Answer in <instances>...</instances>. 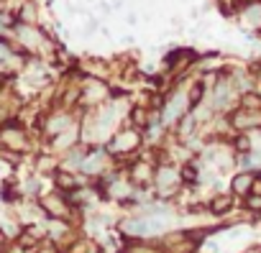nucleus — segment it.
Wrapping results in <instances>:
<instances>
[{
    "label": "nucleus",
    "instance_id": "nucleus-6",
    "mask_svg": "<svg viewBox=\"0 0 261 253\" xmlns=\"http://www.w3.org/2000/svg\"><path fill=\"white\" fill-rule=\"evenodd\" d=\"M238 105H241L243 110H261V95H256V92H243V95L238 97Z\"/></svg>",
    "mask_w": 261,
    "mask_h": 253
},
{
    "label": "nucleus",
    "instance_id": "nucleus-10",
    "mask_svg": "<svg viewBox=\"0 0 261 253\" xmlns=\"http://www.w3.org/2000/svg\"><path fill=\"white\" fill-rule=\"evenodd\" d=\"M125 23H128V26H136V23H139V16H136L134 11H130V13L125 16Z\"/></svg>",
    "mask_w": 261,
    "mask_h": 253
},
{
    "label": "nucleus",
    "instance_id": "nucleus-4",
    "mask_svg": "<svg viewBox=\"0 0 261 253\" xmlns=\"http://www.w3.org/2000/svg\"><path fill=\"white\" fill-rule=\"evenodd\" d=\"M253 184H256V177H253V174H238V177L233 179V189H236V192H241L243 197H246V194H251Z\"/></svg>",
    "mask_w": 261,
    "mask_h": 253
},
{
    "label": "nucleus",
    "instance_id": "nucleus-9",
    "mask_svg": "<svg viewBox=\"0 0 261 253\" xmlns=\"http://www.w3.org/2000/svg\"><path fill=\"white\" fill-rule=\"evenodd\" d=\"M182 179H185V182H197V166H195V164H187V166L182 169Z\"/></svg>",
    "mask_w": 261,
    "mask_h": 253
},
{
    "label": "nucleus",
    "instance_id": "nucleus-7",
    "mask_svg": "<svg viewBox=\"0 0 261 253\" xmlns=\"http://www.w3.org/2000/svg\"><path fill=\"white\" fill-rule=\"evenodd\" d=\"M57 184L62 187V189H77L80 187V182H77V177H72V174H57Z\"/></svg>",
    "mask_w": 261,
    "mask_h": 253
},
{
    "label": "nucleus",
    "instance_id": "nucleus-8",
    "mask_svg": "<svg viewBox=\"0 0 261 253\" xmlns=\"http://www.w3.org/2000/svg\"><path fill=\"white\" fill-rule=\"evenodd\" d=\"M246 207L251 210V212H261V197L258 194H246Z\"/></svg>",
    "mask_w": 261,
    "mask_h": 253
},
{
    "label": "nucleus",
    "instance_id": "nucleus-3",
    "mask_svg": "<svg viewBox=\"0 0 261 253\" xmlns=\"http://www.w3.org/2000/svg\"><path fill=\"white\" fill-rule=\"evenodd\" d=\"M156 184H159V187H169V184L177 187V184H179V174H177L172 166H162V169L156 172Z\"/></svg>",
    "mask_w": 261,
    "mask_h": 253
},
{
    "label": "nucleus",
    "instance_id": "nucleus-2",
    "mask_svg": "<svg viewBox=\"0 0 261 253\" xmlns=\"http://www.w3.org/2000/svg\"><path fill=\"white\" fill-rule=\"evenodd\" d=\"M0 138H3V144H6L8 149H18V151L26 149V133H23L21 128H3Z\"/></svg>",
    "mask_w": 261,
    "mask_h": 253
},
{
    "label": "nucleus",
    "instance_id": "nucleus-5",
    "mask_svg": "<svg viewBox=\"0 0 261 253\" xmlns=\"http://www.w3.org/2000/svg\"><path fill=\"white\" fill-rule=\"evenodd\" d=\"M233 207V197L230 194H218V197H213V202H210V212L213 215H223V212H228Z\"/></svg>",
    "mask_w": 261,
    "mask_h": 253
},
{
    "label": "nucleus",
    "instance_id": "nucleus-1",
    "mask_svg": "<svg viewBox=\"0 0 261 253\" xmlns=\"http://www.w3.org/2000/svg\"><path fill=\"white\" fill-rule=\"evenodd\" d=\"M41 207H44V212H46L49 217H57V220H67V217L72 215V207L64 202V197H57V194L44 197V200H41Z\"/></svg>",
    "mask_w": 261,
    "mask_h": 253
}]
</instances>
